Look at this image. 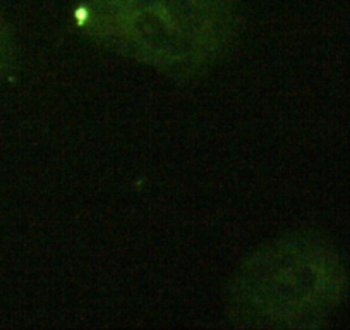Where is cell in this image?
Segmentation results:
<instances>
[{"label": "cell", "mask_w": 350, "mask_h": 330, "mask_svg": "<svg viewBox=\"0 0 350 330\" xmlns=\"http://www.w3.org/2000/svg\"><path fill=\"white\" fill-rule=\"evenodd\" d=\"M234 0H88L81 21L100 42L160 66L215 55L235 29Z\"/></svg>", "instance_id": "cell-1"}, {"label": "cell", "mask_w": 350, "mask_h": 330, "mask_svg": "<svg viewBox=\"0 0 350 330\" xmlns=\"http://www.w3.org/2000/svg\"><path fill=\"white\" fill-rule=\"evenodd\" d=\"M342 272L333 253L316 242L294 241L256 255L234 291L244 325L302 327L335 306Z\"/></svg>", "instance_id": "cell-2"}, {"label": "cell", "mask_w": 350, "mask_h": 330, "mask_svg": "<svg viewBox=\"0 0 350 330\" xmlns=\"http://www.w3.org/2000/svg\"><path fill=\"white\" fill-rule=\"evenodd\" d=\"M12 60V38L8 25L0 18V79L9 69Z\"/></svg>", "instance_id": "cell-3"}]
</instances>
